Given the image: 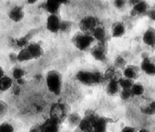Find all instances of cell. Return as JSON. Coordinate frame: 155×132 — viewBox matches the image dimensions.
I'll return each instance as SVG.
<instances>
[{
	"mask_svg": "<svg viewBox=\"0 0 155 132\" xmlns=\"http://www.w3.org/2000/svg\"><path fill=\"white\" fill-rule=\"evenodd\" d=\"M46 84L49 92L54 96H59L63 87L62 75L57 70L49 71L46 76Z\"/></svg>",
	"mask_w": 155,
	"mask_h": 132,
	"instance_id": "6da1fadb",
	"label": "cell"
},
{
	"mask_svg": "<svg viewBox=\"0 0 155 132\" xmlns=\"http://www.w3.org/2000/svg\"><path fill=\"white\" fill-rule=\"evenodd\" d=\"M77 80L84 85L91 86L101 84L104 80V75L99 71H79L76 74Z\"/></svg>",
	"mask_w": 155,
	"mask_h": 132,
	"instance_id": "7a4b0ae2",
	"label": "cell"
},
{
	"mask_svg": "<svg viewBox=\"0 0 155 132\" xmlns=\"http://www.w3.org/2000/svg\"><path fill=\"white\" fill-rule=\"evenodd\" d=\"M72 42L77 49L81 51H85L91 46L94 39L91 33L81 32L73 37Z\"/></svg>",
	"mask_w": 155,
	"mask_h": 132,
	"instance_id": "3957f363",
	"label": "cell"
},
{
	"mask_svg": "<svg viewBox=\"0 0 155 132\" xmlns=\"http://www.w3.org/2000/svg\"><path fill=\"white\" fill-rule=\"evenodd\" d=\"M67 110L68 109L65 104L62 103H54L50 109V118L61 123L68 115Z\"/></svg>",
	"mask_w": 155,
	"mask_h": 132,
	"instance_id": "277c9868",
	"label": "cell"
},
{
	"mask_svg": "<svg viewBox=\"0 0 155 132\" xmlns=\"http://www.w3.org/2000/svg\"><path fill=\"white\" fill-rule=\"evenodd\" d=\"M98 25V19L92 15H87L83 17L79 22V26L81 32L87 33L93 31Z\"/></svg>",
	"mask_w": 155,
	"mask_h": 132,
	"instance_id": "5b68a950",
	"label": "cell"
},
{
	"mask_svg": "<svg viewBox=\"0 0 155 132\" xmlns=\"http://www.w3.org/2000/svg\"><path fill=\"white\" fill-rule=\"evenodd\" d=\"M61 21L59 15H49L46 19V29L51 33H58L60 32Z\"/></svg>",
	"mask_w": 155,
	"mask_h": 132,
	"instance_id": "8992f818",
	"label": "cell"
},
{
	"mask_svg": "<svg viewBox=\"0 0 155 132\" xmlns=\"http://www.w3.org/2000/svg\"><path fill=\"white\" fill-rule=\"evenodd\" d=\"M60 123L54 119L49 118L46 119L39 126L41 132H59Z\"/></svg>",
	"mask_w": 155,
	"mask_h": 132,
	"instance_id": "52a82bcc",
	"label": "cell"
},
{
	"mask_svg": "<svg viewBox=\"0 0 155 132\" xmlns=\"http://www.w3.org/2000/svg\"><path fill=\"white\" fill-rule=\"evenodd\" d=\"M91 55L95 60L98 62L106 61L107 53L104 44H99L92 49Z\"/></svg>",
	"mask_w": 155,
	"mask_h": 132,
	"instance_id": "ba28073f",
	"label": "cell"
},
{
	"mask_svg": "<svg viewBox=\"0 0 155 132\" xmlns=\"http://www.w3.org/2000/svg\"><path fill=\"white\" fill-rule=\"evenodd\" d=\"M25 16V12L23 7L20 6H15L10 10L8 12V17L11 21L15 23L23 20Z\"/></svg>",
	"mask_w": 155,
	"mask_h": 132,
	"instance_id": "9c48e42d",
	"label": "cell"
},
{
	"mask_svg": "<svg viewBox=\"0 0 155 132\" xmlns=\"http://www.w3.org/2000/svg\"><path fill=\"white\" fill-rule=\"evenodd\" d=\"M95 117L96 116L94 114H89L81 118L77 126L79 130L81 132H91L92 131V122Z\"/></svg>",
	"mask_w": 155,
	"mask_h": 132,
	"instance_id": "30bf717a",
	"label": "cell"
},
{
	"mask_svg": "<svg viewBox=\"0 0 155 132\" xmlns=\"http://www.w3.org/2000/svg\"><path fill=\"white\" fill-rule=\"evenodd\" d=\"M149 11V5L146 1H138L132 6L131 15L132 16H139L146 15Z\"/></svg>",
	"mask_w": 155,
	"mask_h": 132,
	"instance_id": "8fae6325",
	"label": "cell"
},
{
	"mask_svg": "<svg viewBox=\"0 0 155 132\" xmlns=\"http://www.w3.org/2000/svg\"><path fill=\"white\" fill-rule=\"evenodd\" d=\"M142 40L146 46L150 48H155V29L152 26H149L145 31Z\"/></svg>",
	"mask_w": 155,
	"mask_h": 132,
	"instance_id": "7c38bea8",
	"label": "cell"
},
{
	"mask_svg": "<svg viewBox=\"0 0 155 132\" xmlns=\"http://www.w3.org/2000/svg\"><path fill=\"white\" fill-rule=\"evenodd\" d=\"M26 49H28L32 59H37L41 58L44 55V49L41 45L37 42L29 43Z\"/></svg>",
	"mask_w": 155,
	"mask_h": 132,
	"instance_id": "4fadbf2b",
	"label": "cell"
},
{
	"mask_svg": "<svg viewBox=\"0 0 155 132\" xmlns=\"http://www.w3.org/2000/svg\"><path fill=\"white\" fill-rule=\"evenodd\" d=\"M108 120L104 117L96 116L92 122V131L94 132H106Z\"/></svg>",
	"mask_w": 155,
	"mask_h": 132,
	"instance_id": "5bb4252c",
	"label": "cell"
},
{
	"mask_svg": "<svg viewBox=\"0 0 155 132\" xmlns=\"http://www.w3.org/2000/svg\"><path fill=\"white\" fill-rule=\"evenodd\" d=\"M141 71L147 76H155V63L147 57L143 58L141 63Z\"/></svg>",
	"mask_w": 155,
	"mask_h": 132,
	"instance_id": "9a60e30c",
	"label": "cell"
},
{
	"mask_svg": "<svg viewBox=\"0 0 155 132\" xmlns=\"http://www.w3.org/2000/svg\"><path fill=\"white\" fill-rule=\"evenodd\" d=\"M62 6L61 1L57 0H48L44 4V9L48 12L49 15H59V12Z\"/></svg>",
	"mask_w": 155,
	"mask_h": 132,
	"instance_id": "2e32d148",
	"label": "cell"
},
{
	"mask_svg": "<svg viewBox=\"0 0 155 132\" xmlns=\"http://www.w3.org/2000/svg\"><path fill=\"white\" fill-rule=\"evenodd\" d=\"M126 32V28L123 22H116L111 29V36L113 38H120L123 37Z\"/></svg>",
	"mask_w": 155,
	"mask_h": 132,
	"instance_id": "e0dca14e",
	"label": "cell"
},
{
	"mask_svg": "<svg viewBox=\"0 0 155 132\" xmlns=\"http://www.w3.org/2000/svg\"><path fill=\"white\" fill-rule=\"evenodd\" d=\"M91 36L93 37L94 40H97L99 44H105L107 39V34L103 27L97 26L91 33Z\"/></svg>",
	"mask_w": 155,
	"mask_h": 132,
	"instance_id": "ac0fdd59",
	"label": "cell"
},
{
	"mask_svg": "<svg viewBox=\"0 0 155 132\" xmlns=\"http://www.w3.org/2000/svg\"><path fill=\"white\" fill-rule=\"evenodd\" d=\"M124 77L131 80H134L139 76L138 69L133 65H129L125 67L123 71Z\"/></svg>",
	"mask_w": 155,
	"mask_h": 132,
	"instance_id": "d6986e66",
	"label": "cell"
},
{
	"mask_svg": "<svg viewBox=\"0 0 155 132\" xmlns=\"http://www.w3.org/2000/svg\"><path fill=\"white\" fill-rule=\"evenodd\" d=\"M119 88L118 80L116 78L110 80L106 86V92L110 96H114L119 93Z\"/></svg>",
	"mask_w": 155,
	"mask_h": 132,
	"instance_id": "ffe728a7",
	"label": "cell"
},
{
	"mask_svg": "<svg viewBox=\"0 0 155 132\" xmlns=\"http://www.w3.org/2000/svg\"><path fill=\"white\" fill-rule=\"evenodd\" d=\"M13 86V79L8 76H5L0 78V91L6 92Z\"/></svg>",
	"mask_w": 155,
	"mask_h": 132,
	"instance_id": "44dd1931",
	"label": "cell"
},
{
	"mask_svg": "<svg viewBox=\"0 0 155 132\" xmlns=\"http://www.w3.org/2000/svg\"><path fill=\"white\" fill-rule=\"evenodd\" d=\"M16 59L19 62H26L32 60V57L30 55L28 49L26 48L21 49L16 55Z\"/></svg>",
	"mask_w": 155,
	"mask_h": 132,
	"instance_id": "7402d4cb",
	"label": "cell"
},
{
	"mask_svg": "<svg viewBox=\"0 0 155 132\" xmlns=\"http://www.w3.org/2000/svg\"><path fill=\"white\" fill-rule=\"evenodd\" d=\"M132 96H141L143 95L145 91V89L143 85L140 83H134L130 89Z\"/></svg>",
	"mask_w": 155,
	"mask_h": 132,
	"instance_id": "603a6c76",
	"label": "cell"
},
{
	"mask_svg": "<svg viewBox=\"0 0 155 132\" xmlns=\"http://www.w3.org/2000/svg\"><path fill=\"white\" fill-rule=\"evenodd\" d=\"M141 111L142 113L147 116L155 115V100L152 101L147 104L146 107L141 108Z\"/></svg>",
	"mask_w": 155,
	"mask_h": 132,
	"instance_id": "cb8c5ba5",
	"label": "cell"
},
{
	"mask_svg": "<svg viewBox=\"0 0 155 132\" xmlns=\"http://www.w3.org/2000/svg\"><path fill=\"white\" fill-rule=\"evenodd\" d=\"M118 83L119 87L121 89H130L133 85L134 81L123 77V78L118 80Z\"/></svg>",
	"mask_w": 155,
	"mask_h": 132,
	"instance_id": "d4e9b609",
	"label": "cell"
},
{
	"mask_svg": "<svg viewBox=\"0 0 155 132\" xmlns=\"http://www.w3.org/2000/svg\"><path fill=\"white\" fill-rule=\"evenodd\" d=\"M81 117L77 113H70L67 116V119H68V123L71 124V125L74 126H78L79 122L81 120Z\"/></svg>",
	"mask_w": 155,
	"mask_h": 132,
	"instance_id": "484cf974",
	"label": "cell"
},
{
	"mask_svg": "<svg viewBox=\"0 0 155 132\" xmlns=\"http://www.w3.org/2000/svg\"><path fill=\"white\" fill-rule=\"evenodd\" d=\"M25 74H26V73H25V71L23 69L17 67V68H15L13 71H12V79H14L16 81L24 79Z\"/></svg>",
	"mask_w": 155,
	"mask_h": 132,
	"instance_id": "4316f807",
	"label": "cell"
},
{
	"mask_svg": "<svg viewBox=\"0 0 155 132\" xmlns=\"http://www.w3.org/2000/svg\"><path fill=\"white\" fill-rule=\"evenodd\" d=\"M15 129L12 124L8 122H4L0 124V132H14Z\"/></svg>",
	"mask_w": 155,
	"mask_h": 132,
	"instance_id": "83f0119b",
	"label": "cell"
},
{
	"mask_svg": "<svg viewBox=\"0 0 155 132\" xmlns=\"http://www.w3.org/2000/svg\"><path fill=\"white\" fill-rule=\"evenodd\" d=\"M15 44L17 46L19 47V48H21V49L26 48L27 46H28L29 44L28 37L25 36V37H19V39H16Z\"/></svg>",
	"mask_w": 155,
	"mask_h": 132,
	"instance_id": "f1b7e54d",
	"label": "cell"
},
{
	"mask_svg": "<svg viewBox=\"0 0 155 132\" xmlns=\"http://www.w3.org/2000/svg\"><path fill=\"white\" fill-rule=\"evenodd\" d=\"M8 111V105L6 102L0 100V119L3 118Z\"/></svg>",
	"mask_w": 155,
	"mask_h": 132,
	"instance_id": "f546056e",
	"label": "cell"
},
{
	"mask_svg": "<svg viewBox=\"0 0 155 132\" xmlns=\"http://www.w3.org/2000/svg\"><path fill=\"white\" fill-rule=\"evenodd\" d=\"M120 98L124 101H127L130 99L132 96L130 89H121V91L119 93Z\"/></svg>",
	"mask_w": 155,
	"mask_h": 132,
	"instance_id": "4dcf8cb0",
	"label": "cell"
},
{
	"mask_svg": "<svg viewBox=\"0 0 155 132\" xmlns=\"http://www.w3.org/2000/svg\"><path fill=\"white\" fill-rule=\"evenodd\" d=\"M72 26V23L70 21L62 20L60 26V32L61 33H68L71 30Z\"/></svg>",
	"mask_w": 155,
	"mask_h": 132,
	"instance_id": "1f68e13d",
	"label": "cell"
},
{
	"mask_svg": "<svg viewBox=\"0 0 155 132\" xmlns=\"http://www.w3.org/2000/svg\"><path fill=\"white\" fill-rule=\"evenodd\" d=\"M115 75H116L115 69L112 67V68H108L107 69L104 75V77L105 80L106 79V80H110L116 78Z\"/></svg>",
	"mask_w": 155,
	"mask_h": 132,
	"instance_id": "d6a6232c",
	"label": "cell"
},
{
	"mask_svg": "<svg viewBox=\"0 0 155 132\" xmlns=\"http://www.w3.org/2000/svg\"><path fill=\"white\" fill-rule=\"evenodd\" d=\"M114 6H115L116 8L119 10L123 9L126 6V2L124 0H117V1L114 2Z\"/></svg>",
	"mask_w": 155,
	"mask_h": 132,
	"instance_id": "836d02e7",
	"label": "cell"
},
{
	"mask_svg": "<svg viewBox=\"0 0 155 132\" xmlns=\"http://www.w3.org/2000/svg\"><path fill=\"white\" fill-rule=\"evenodd\" d=\"M125 65H126V61L123 57H117L115 59V66L117 67H121Z\"/></svg>",
	"mask_w": 155,
	"mask_h": 132,
	"instance_id": "e575fe53",
	"label": "cell"
},
{
	"mask_svg": "<svg viewBox=\"0 0 155 132\" xmlns=\"http://www.w3.org/2000/svg\"><path fill=\"white\" fill-rule=\"evenodd\" d=\"M146 15L149 17V19H150V20L155 22V8L149 9L148 12H147Z\"/></svg>",
	"mask_w": 155,
	"mask_h": 132,
	"instance_id": "d590c367",
	"label": "cell"
},
{
	"mask_svg": "<svg viewBox=\"0 0 155 132\" xmlns=\"http://www.w3.org/2000/svg\"><path fill=\"white\" fill-rule=\"evenodd\" d=\"M120 132H137V130L133 127L126 126L120 131Z\"/></svg>",
	"mask_w": 155,
	"mask_h": 132,
	"instance_id": "8d00e7d4",
	"label": "cell"
},
{
	"mask_svg": "<svg viewBox=\"0 0 155 132\" xmlns=\"http://www.w3.org/2000/svg\"><path fill=\"white\" fill-rule=\"evenodd\" d=\"M29 132H41L40 131L39 126V127H32L30 129Z\"/></svg>",
	"mask_w": 155,
	"mask_h": 132,
	"instance_id": "74e56055",
	"label": "cell"
},
{
	"mask_svg": "<svg viewBox=\"0 0 155 132\" xmlns=\"http://www.w3.org/2000/svg\"><path fill=\"white\" fill-rule=\"evenodd\" d=\"M4 76H5V73H4V69L2 68V66H0V78H2V77H4Z\"/></svg>",
	"mask_w": 155,
	"mask_h": 132,
	"instance_id": "f35d334b",
	"label": "cell"
},
{
	"mask_svg": "<svg viewBox=\"0 0 155 132\" xmlns=\"http://www.w3.org/2000/svg\"><path fill=\"white\" fill-rule=\"evenodd\" d=\"M137 132H151L150 130H148L146 128H142V129H140L139 130L137 131Z\"/></svg>",
	"mask_w": 155,
	"mask_h": 132,
	"instance_id": "ab89813d",
	"label": "cell"
},
{
	"mask_svg": "<svg viewBox=\"0 0 155 132\" xmlns=\"http://www.w3.org/2000/svg\"><path fill=\"white\" fill-rule=\"evenodd\" d=\"M36 2H37V1H35V0H28V1H26V3L30 4V5H32V4H35Z\"/></svg>",
	"mask_w": 155,
	"mask_h": 132,
	"instance_id": "60d3db41",
	"label": "cell"
},
{
	"mask_svg": "<svg viewBox=\"0 0 155 132\" xmlns=\"http://www.w3.org/2000/svg\"><path fill=\"white\" fill-rule=\"evenodd\" d=\"M91 132H94V131H91Z\"/></svg>",
	"mask_w": 155,
	"mask_h": 132,
	"instance_id": "b9f144b4",
	"label": "cell"
}]
</instances>
